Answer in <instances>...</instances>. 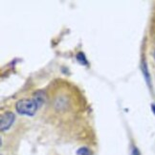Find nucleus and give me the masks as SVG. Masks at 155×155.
Instances as JSON below:
<instances>
[{
  "label": "nucleus",
  "instance_id": "nucleus-7",
  "mask_svg": "<svg viewBox=\"0 0 155 155\" xmlns=\"http://www.w3.org/2000/svg\"><path fill=\"white\" fill-rule=\"evenodd\" d=\"M153 56H154V58H155V50H154V54H153Z\"/></svg>",
  "mask_w": 155,
  "mask_h": 155
},
{
  "label": "nucleus",
  "instance_id": "nucleus-5",
  "mask_svg": "<svg viewBox=\"0 0 155 155\" xmlns=\"http://www.w3.org/2000/svg\"><path fill=\"white\" fill-rule=\"evenodd\" d=\"M132 155H140V152H139V150H137L136 147H134V148H133V150H132Z\"/></svg>",
  "mask_w": 155,
  "mask_h": 155
},
{
  "label": "nucleus",
  "instance_id": "nucleus-4",
  "mask_svg": "<svg viewBox=\"0 0 155 155\" xmlns=\"http://www.w3.org/2000/svg\"><path fill=\"white\" fill-rule=\"evenodd\" d=\"M77 155H92L91 151L87 147H81L79 150L77 151Z\"/></svg>",
  "mask_w": 155,
  "mask_h": 155
},
{
  "label": "nucleus",
  "instance_id": "nucleus-2",
  "mask_svg": "<svg viewBox=\"0 0 155 155\" xmlns=\"http://www.w3.org/2000/svg\"><path fill=\"white\" fill-rule=\"evenodd\" d=\"M15 122V114L13 112H6L1 115V120H0V127L1 130H7L11 127L12 124Z\"/></svg>",
  "mask_w": 155,
  "mask_h": 155
},
{
  "label": "nucleus",
  "instance_id": "nucleus-1",
  "mask_svg": "<svg viewBox=\"0 0 155 155\" xmlns=\"http://www.w3.org/2000/svg\"><path fill=\"white\" fill-rule=\"evenodd\" d=\"M38 108V104L35 99H22L15 104L16 111L21 115L34 116Z\"/></svg>",
  "mask_w": 155,
  "mask_h": 155
},
{
  "label": "nucleus",
  "instance_id": "nucleus-3",
  "mask_svg": "<svg viewBox=\"0 0 155 155\" xmlns=\"http://www.w3.org/2000/svg\"><path fill=\"white\" fill-rule=\"evenodd\" d=\"M77 59H78V61H79L81 65H87L88 64L87 59L85 58L84 55H83L82 53L78 54V55H77Z\"/></svg>",
  "mask_w": 155,
  "mask_h": 155
},
{
  "label": "nucleus",
  "instance_id": "nucleus-6",
  "mask_svg": "<svg viewBox=\"0 0 155 155\" xmlns=\"http://www.w3.org/2000/svg\"><path fill=\"white\" fill-rule=\"evenodd\" d=\"M151 108H152L153 112L155 113V104H152V105H151Z\"/></svg>",
  "mask_w": 155,
  "mask_h": 155
}]
</instances>
